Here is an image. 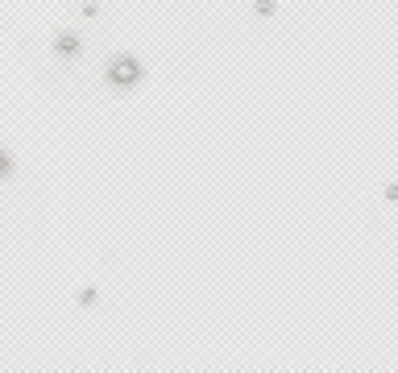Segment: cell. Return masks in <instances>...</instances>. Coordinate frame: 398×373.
I'll list each match as a JSON object with an SVG mask.
<instances>
[{
    "instance_id": "6da1fadb",
    "label": "cell",
    "mask_w": 398,
    "mask_h": 373,
    "mask_svg": "<svg viewBox=\"0 0 398 373\" xmlns=\"http://www.w3.org/2000/svg\"><path fill=\"white\" fill-rule=\"evenodd\" d=\"M108 79H113L117 87H129V83L137 79V62H133V58H117V62L108 67Z\"/></svg>"
},
{
    "instance_id": "7a4b0ae2",
    "label": "cell",
    "mask_w": 398,
    "mask_h": 373,
    "mask_svg": "<svg viewBox=\"0 0 398 373\" xmlns=\"http://www.w3.org/2000/svg\"><path fill=\"white\" fill-rule=\"evenodd\" d=\"M9 166H13V162H9L5 154H0V174H9Z\"/></svg>"
}]
</instances>
